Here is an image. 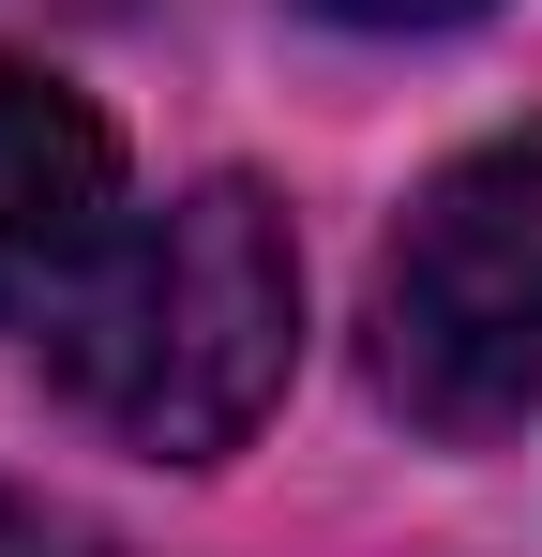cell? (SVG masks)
Segmentation results:
<instances>
[{"label":"cell","instance_id":"7a4b0ae2","mask_svg":"<svg viewBox=\"0 0 542 557\" xmlns=\"http://www.w3.org/2000/svg\"><path fill=\"white\" fill-rule=\"evenodd\" d=\"M377 392L422 437H497L542 392V121L452 151L377 257Z\"/></svg>","mask_w":542,"mask_h":557},{"label":"cell","instance_id":"3957f363","mask_svg":"<svg viewBox=\"0 0 542 557\" xmlns=\"http://www.w3.org/2000/svg\"><path fill=\"white\" fill-rule=\"evenodd\" d=\"M121 242V136L46 61H0V332H61Z\"/></svg>","mask_w":542,"mask_h":557},{"label":"cell","instance_id":"5b68a950","mask_svg":"<svg viewBox=\"0 0 542 557\" xmlns=\"http://www.w3.org/2000/svg\"><path fill=\"white\" fill-rule=\"evenodd\" d=\"M332 15H361V30H452V15H482V0H332Z\"/></svg>","mask_w":542,"mask_h":557},{"label":"cell","instance_id":"277c9868","mask_svg":"<svg viewBox=\"0 0 542 557\" xmlns=\"http://www.w3.org/2000/svg\"><path fill=\"white\" fill-rule=\"evenodd\" d=\"M0 557H76V528H61L46 497H0Z\"/></svg>","mask_w":542,"mask_h":557},{"label":"cell","instance_id":"6da1fadb","mask_svg":"<svg viewBox=\"0 0 542 557\" xmlns=\"http://www.w3.org/2000/svg\"><path fill=\"white\" fill-rule=\"evenodd\" d=\"M286 347H301V242L257 182H196L151 226H121L61 317L76 407L167 467L242 453L286 392Z\"/></svg>","mask_w":542,"mask_h":557}]
</instances>
